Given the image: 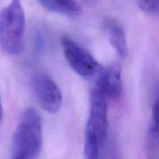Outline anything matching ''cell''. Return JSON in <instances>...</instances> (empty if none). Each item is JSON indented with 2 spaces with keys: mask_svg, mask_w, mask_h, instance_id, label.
<instances>
[{
  "mask_svg": "<svg viewBox=\"0 0 159 159\" xmlns=\"http://www.w3.org/2000/svg\"><path fill=\"white\" fill-rule=\"evenodd\" d=\"M42 148V124L34 108L26 109L22 115L12 137V158H38Z\"/></svg>",
  "mask_w": 159,
  "mask_h": 159,
  "instance_id": "6da1fadb",
  "label": "cell"
},
{
  "mask_svg": "<svg viewBox=\"0 0 159 159\" xmlns=\"http://www.w3.org/2000/svg\"><path fill=\"white\" fill-rule=\"evenodd\" d=\"M108 131L107 98L95 88L90 98V110L85 129L84 154L89 159L99 157Z\"/></svg>",
  "mask_w": 159,
  "mask_h": 159,
  "instance_id": "7a4b0ae2",
  "label": "cell"
},
{
  "mask_svg": "<svg viewBox=\"0 0 159 159\" xmlns=\"http://www.w3.org/2000/svg\"><path fill=\"white\" fill-rule=\"evenodd\" d=\"M25 26L21 0H12L0 12V45L8 54L17 55L23 51Z\"/></svg>",
  "mask_w": 159,
  "mask_h": 159,
  "instance_id": "3957f363",
  "label": "cell"
},
{
  "mask_svg": "<svg viewBox=\"0 0 159 159\" xmlns=\"http://www.w3.org/2000/svg\"><path fill=\"white\" fill-rule=\"evenodd\" d=\"M61 47L68 65L81 77L89 79L99 72L101 66L96 59L72 39L64 37Z\"/></svg>",
  "mask_w": 159,
  "mask_h": 159,
  "instance_id": "277c9868",
  "label": "cell"
},
{
  "mask_svg": "<svg viewBox=\"0 0 159 159\" xmlns=\"http://www.w3.org/2000/svg\"><path fill=\"white\" fill-rule=\"evenodd\" d=\"M34 88L39 102L45 111L54 114L61 110L63 102L61 91L48 75H37L34 79Z\"/></svg>",
  "mask_w": 159,
  "mask_h": 159,
  "instance_id": "5b68a950",
  "label": "cell"
},
{
  "mask_svg": "<svg viewBox=\"0 0 159 159\" xmlns=\"http://www.w3.org/2000/svg\"><path fill=\"white\" fill-rule=\"evenodd\" d=\"M96 82V87L106 98L116 99L122 93L121 70L118 65H111L108 68H101Z\"/></svg>",
  "mask_w": 159,
  "mask_h": 159,
  "instance_id": "8992f818",
  "label": "cell"
},
{
  "mask_svg": "<svg viewBox=\"0 0 159 159\" xmlns=\"http://www.w3.org/2000/svg\"><path fill=\"white\" fill-rule=\"evenodd\" d=\"M103 29L110 43L121 58L128 54L126 33L120 23L113 18H107L103 21Z\"/></svg>",
  "mask_w": 159,
  "mask_h": 159,
  "instance_id": "52a82bcc",
  "label": "cell"
},
{
  "mask_svg": "<svg viewBox=\"0 0 159 159\" xmlns=\"http://www.w3.org/2000/svg\"><path fill=\"white\" fill-rule=\"evenodd\" d=\"M47 9L64 15L77 16L80 13L81 7L75 0H39Z\"/></svg>",
  "mask_w": 159,
  "mask_h": 159,
  "instance_id": "ba28073f",
  "label": "cell"
},
{
  "mask_svg": "<svg viewBox=\"0 0 159 159\" xmlns=\"http://www.w3.org/2000/svg\"><path fill=\"white\" fill-rule=\"evenodd\" d=\"M158 101L157 99L154 102L153 108H152V119L150 122L148 133V151L151 153L157 154L158 149Z\"/></svg>",
  "mask_w": 159,
  "mask_h": 159,
  "instance_id": "9c48e42d",
  "label": "cell"
},
{
  "mask_svg": "<svg viewBox=\"0 0 159 159\" xmlns=\"http://www.w3.org/2000/svg\"><path fill=\"white\" fill-rule=\"evenodd\" d=\"M137 3L145 13L155 16L158 14V0H137Z\"/></svg>",
  "mask_w": 159,
  "mask_h": 159,
  "instance_id": "30bf717a",
  "label": "cell"
},
{
  "mask_svg": "<svg viewBox=\"0 0 159 159\" xmlns=\"http://www.w3.org/2000/svg\"><path fill=\"white\" fill-rule=\"evenodd\" d=\"M3 118V110H2V106L1 100H0V124H1Z\"/></svg>",
  "mask_w": 159,
  "mask_h": 159,
  "instance_id": "8fae6325",
  "label": "cell"
},
{
  "mask_svg": "<svg viewBox=\"0 0 159 159\" xmlns=\"http://www.w3.org/2000/svg\"><path fill=\"white\" fill-rule=\"evenodd\" d=\"M82 2L88 5H92L96 2V0H82Z\"/></svg>",
  "mask_w": 159,
  "mask_h": 159,
  "instance_id": "7c38bea8",
  "label": "cell"
}]
</instances>
